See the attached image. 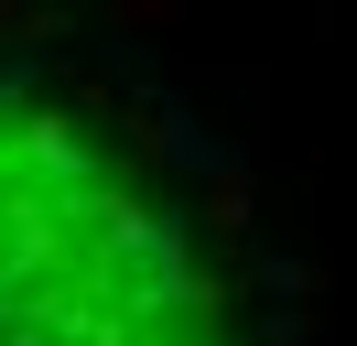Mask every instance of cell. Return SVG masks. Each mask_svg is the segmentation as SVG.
<instances>
[{
    "mask_svg": "<svg viewBox=\"0 0 357 346\" xmlns=\"http://www.w3.org/2000/svg\"><path fill=\"white\" fill-rule=\"evenodd\" d=\"M0 346H238L174 206L33 86H0Z\"/></svg>",
    "mask_w": 357,
    "mask_h": 346,
    "instance_id": "cell-1",
    "label": "cell"
}]
</instances>
